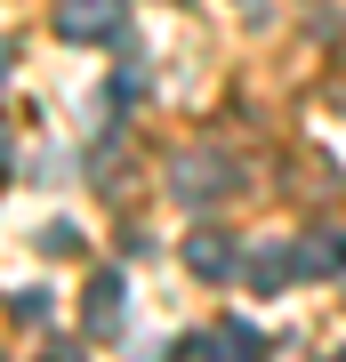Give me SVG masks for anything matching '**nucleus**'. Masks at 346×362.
Instances as JSON below:
<instances>
[{"instance_id":"4","label":"nucleus","mask_w":346,"mask_h":362,"mask_svg":"<svg viewBox=\"0 0 346 362\" xmlns=\"http://www.w3.org/2000/svg\"><path fill=\"white\" fill-rule=\"evenodd\" d=\"M81 330H89V338H113V330H121V274H113V266H105L97 282H89V306H81Z\"/></svg>"},{"instance_id":"7","label":"nucleus","mask_w":346,"mask_h":362,"mask_svg":"<svg viewBox=\"0 0 346 362\" xmlns=\"http://www.w3.org/2000/svg\"><path fill=\"white\" fill-rule=\"evenodd\" d=\"M298 258H306V274H346V233H314Z\"/></svg>"},{"instance_id":"9","label":"nucleus","mask_w":346,"mask_h":362,"mask_svg":"<svg viewBox=\"0 0 346 362\" xmlns=\"http://www.w3.org/2000/svg\"><path fill=\"white\" fill-rule=\"evenodd\" d=\"M0 169H8V129H0Z\"/></svg>"},{"instance_id":"2","label":"nucleus","mask_w":346,"mask_h":362,"mask_svg":"<svg viewBox=\"0 0 346 362\" xmlns=\"http://www.w3.org/2000/svg\"><path fill=\"white\" fill-rule=\"evenodd\" d=\"M129 0H57V33L64 40H121Z\"/></svg>"},{"instance_id":"8","label":"nucleus","mask_w":346,"mask_h":362,"mask_svg":"<svg viewBox=\"0 0 346 362\" xmlns=\"http://www.w3.org/2000/svg\"><path fill=\"white\" fill-rule=\"evenodd\" d=\"M40 362H81V354H73V346H49V354H40Z\"/></svg>"},{"instance_id":"1","label":"nucleus","mask_w":346,"mask_h":362,"mask_svg":"<svg viewBox=\"0 0 346 362\" xmlns=\"http://www.w3.org/2000/svg\"><path fill=\"white\" fill-rule=\"evenodd\" d=\"M169 194H178V202H218V194H233V161L185 145V153L169 161Z\"/></svg>"},{"instance_id":"3","label":"nucleus","mask_w":346,"mask_h":362,"mask_svg":"<svg viewBox=\"0 0 346 362\" xmlns=\"http://www.w3.org/2000/svg\"><path fill=\"white\" fill-rule=\"evenodd\" d=\"M258 354H266V338L250 322H209L202 330V362H258Z\"/></svg>"},{"instance_id":"6","label":"nucleus","mask_w":346,"mask_h":362,"mask_svg":"<svg viewBox=\"0 0 346 362\" xmlns=\"http://www.w3.org/2000/svg\"><path fill=\"white\" fill-rule=\"evenodd\" d=\"M242 282H250L258 298H274V290L290 282V250H274V242H266V250H250V266H242Z\"/></svg>"},{"instance_id":"10","label":"nucleus","mask_w":346,"mask_h":362,"mask_svg":"<svg viewBox=\"0 0 346 362\" xmlns=\"http://www.w3.org/2000/svg\"><path fill=\"white\" fill-rule=\"evenodd\" d=\"M330 362H346V354H330Z\"/></svg>"},{"instance_id":"5","label":"nucleus","mask_w":346,"mask_h":362,"mask_svg":"<svg viewBox=\"0 0 346 362\" xmlns=\"http://www.w3.org/2000/svg\"><path fill=\"white\" fill-rule=\"evenodd\" d=\"M185 266L202 274V282H226V274H233V242H226L218 226H202V233L185 242Z\"/></svg>"}]
</instances>
